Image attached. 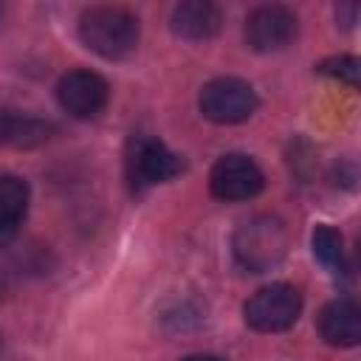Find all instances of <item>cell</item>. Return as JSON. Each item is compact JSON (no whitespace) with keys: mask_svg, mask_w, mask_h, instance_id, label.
<instances>
[{"mask_svg":"<svg viewBox=\"0 0 361 361\" xmlns=\"http://www.w3.org/2000/svg\"><path fill=\"white\" fill-rule=\"evenodd\" d=\"M79 37L93 54L104 59H121L138 42V20L124 8L96 6L82 14Z\"/></svg>","mask_w":361,"mask_h":361,"instance_id":"2","label":"cell"},{"mask_svg":"<svg viewBox=\"0 0 361 361\" xmlns=\"http://www.w3.org/2000/svg\"><path fill=\"white\" fill-rule=\"evenodd\" d=\"M220 8L206 0H186L172 8V31L183 39H209L220 31Z\"/></svg>","mask_w":361,"mask_h":361,"instance_id":"10","label":"cell"},{"mask_svg":"<svg viewBox=\"0 0 361 361\" xmlns=\"http://www.w3.org/2000/svg\"><path fill=\"white\" fill-rule=\"evenodd\" d=\"M197 104L200 113L214 124H240L257 110V93L237 76H220L200 90Z\"/></svg>","mask_w":361,"mask_h":361,"instance_id":"4","label":"cell"},{"mask_svg":"<svg viewBox=\"0 0 361 361\" xmlns=\"http://www.w3.org/2000/svg\"><path fill=\"white\" fill-rule=\"evenodd\" d=\"M302 313V296L288 282H274L259 288L245 302V324L257 333H279L288 330Z\"/></svg>","mask_w":361,"mask_h":361,"instance_id":"3","label":"cell"},{"mask_svg":"<svg viewBox=\"0 0 361 361\" xmlns=\"http://www.w3.org/2000/svg\"><path fill=\"white\" fill-rule=\"evenodd\" d=\"M288 243H290V237H288L285 223L271 214H259V217L240 223L231 245H234V257L243 268H248L251 274H262L285 259Z\"/></svg>","mask_w":361,"mask_h":361,"instance_id":"1","label":"cell"},{"mask_svg":"<svg viewBox=\"0 0 361 361\" xmlns=\"http://www.w3.org/2000/svg\"><path fill=\"white\" fill-rule=\"evenodd\" d=\"M110 96L107 82L93 71H71L56 85V99L73 118H93L104 110Z\"/></svg>","mask_w":361,"mask_h":361,"instance_id":"6","label":"cell"},{"mask_svg":"<svg viewBox=\"0 0 361 361\" xmlns=\"http://www.w3.org/2000/svg\"><path fill=\"white\" fill-rule=\"evenodd\" d=\"M319 333L333 347H355L361 338V310L353 299H336L319 313Z\"/></svg>","mask_w":361,"mask_h":361,"instance_id":"9","label":"cell"},{"mask_svg":"<svg viewBox=\"0 0 361 361\" xmlns=\"http://www.w3.org/2000/svg\"><path fill=\"white\" fill-rule=\"evenodd\" d=\"M313 257L330 268L333 274L344 271V240H341V231L333 228V226H319L313 231Z\"/></svg>","mask_w":361,"mask_h":361,"instance_id":"13","label":"cell"},{"mask_svg":"<svg viewBox=\"0 0 361 361\" xmlns=\"http://www.w3.org/2000/svg\"><path fill=\"white\" fill-rule=\"evenodd\" d=\"M127 169H130V180L135 186H152V183H164V180L175 178L183 169V164L158 138H138L133 144Z\"/></svg>","mask_w":361,"mask_h":361,"instance_id":"8","label":"cell"},{"mask_svg":"<svg viewBox=\"0 0 361 361\" xmlns=\"http://www.w3.org/2000/svg\"><path fill=\"white\" fill-rule=\"evenodd\" d=\"M316 71H319L322 76H330V79H338V82H344V85H350V87H358V73H361V68H358V59H355V56H330V59L319 62Z\"/></svg>","mask_w":361,"mask_h":361,"instance_id":"14","label":"cell"},{"mask_svg":"<svg viewBox=\"0 0 361 361\" xmlns=\"http://www.w3.org/2000/svg\"><path fill=\"white\" fill-rule=\"evenodd\" d=\"M51 135V124L20 116L11 110H0V147H39Z\"/></svg>","mask_w":361,"mask_h":361,"instance_id":"12","label":"cell"},{"mask_svg":"<svg viewBox=\"0 0 361 361\" xmlns=\"http://www.w3.org/2000/svg\"><path fill=\"white\" fill-rule=\"evenodd\" d=\"M209 186H212V195L220 200H248L262 192L265 175L254 158L231 152V155H223L212 166Z\"/></svg>","mask_w":361,"mask_h":361,"instance_id":"5","label":"cell"},{"mask_svg":"<svg viewBox=\"0 0 361 361\" xmlns=\"http://www.w3.org/2000/svg\"><path fill=\"white\" fill-rule=\"evenodd\" d=\"M183 361H223V358H217V355H209V353H197V355H186Z\"/></svg>","mask_w":361,"mask_h":361,"instance_id":"15","label":"cell"},{"mask_svg":"<svg viewBox=\"0 0 361 361\" xmlns=\"http://www.w3.org/2000/svg\"><path fill=\"white\" fill-rule=\"evenodd\" d=\"M28 209V183L17 175H0V245L11 243Z\"/></svg>","mask_w":361,"mask_h":361,"instance_id":"11","label":"cell"},{"mask_svg":"<svg viewBox=\"0 0 361 361\" xmlns=\"http://www.w3.org/2000/svg\"><path fill=\"white\" fill-rule=\"evenodd\" d=\"M296 37V17L285 6H259L245 17V42L254 51H279Z\"/></svg>","mask_w":361,"mask_h":361,"instance_id":"7","label":"cell"}]
</instances>
